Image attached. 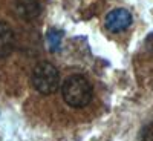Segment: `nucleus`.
<instances>
[{"mask_svg":"<svg viewBox=\"0 0 153 141\" xmlns=\"http://www.w3.org/2000/svg\"><path fill=\"white\" fill-rule=\"evenodd\" d=\"M61 95L63 100L66 101V104L71 107H84L91 103L94 91H92V84L89 83V80L84 75L75 74L71 75L65 80L61 87Z\"/></svg>","mask_w":153,"mask_h":141,"instance_id":"obj_1","label":"nucleus"},{"mask_svg":"<svg viewBox=\"0 0 153 141\" xmlns=\"http://www.w3.org/2000/svg\"><path fill=\"white\" fill-rule=\"evenodd\" d=\"M31 81L34 89L42 95L55 94L60 87V74L58 69L49 61H42L34 68Z\"/></svg>","mask_w":153,"mask_h":141,"instance_id":"obj_2","label":"nucleus"},{"mask_svg":"<svg viewBox=\"0 0 153 141\" xmlns=\"http://www.w3.org/2000/svg\"><path fill=\"white\" fill-rule=\"evenodd\" d=\"M132 14L127 9L124 8H118V9H113L110 11L109 14L104 19V25H106V29L110 32H120L127 29L132 25Z\"/></svg>","mask_w":153,"mask_h":141,"instance_id":"obj_3","label":"nucleus"},{"mask_svg":"<svg viewBox=\"0 0 153 141\" xmlns=\"http://www.w3.org/2000/svg\"><path fill=\"white\" fill-rule=\"evenodd\" d=\"M16 46L14 31L6 22L0 20V60L8 57Z\"/></svg>","mask_w":153,"mask_h":141,"instance_id":"obj_4","label":"nucleus"},{"mask_svg":"<svg viewBox=\"0 0 153 141\" xmlns=\"http://www.w3.org/2000/svg\"><path fill=\"white\" fill-rule=\"evenodd\" d=\"M16 9L23 19H35L42 12L40 0H16Z\"/></svg>","mask_w":153,"mask_h":141,"instance_id":"obj_5","label":"nucleus"},{"mask_svg":"<svg viewBox=\"0 0 153 141\" xmlns=\"http://www.w3.org/2000/svg\"><path fill=\"white\" fill-rule=\"evenodd\" d=\"M61 37L63 34L58 31V29H49L48 34H46V42H48V48L51 52H57L60 49V45H61Z\"/></svg>","mask_w":153,"mask_h":141,"instance_id":"obj_6","label":"nucleus"},{"mask_svg":"<svg viewBox=\"0 0 153 141\" xmlns=\"http://www.w3.org/2000/svg\"><path fill=\"white\" fill-rule=\"evenodd\" d=\"M141 140L143 141H153V121H150L141 132Z\"/></svg>","mask_w":153,"mask_h":141,"instance_id":"obj_7","label":"nucleus"},{"mask_svg":"<svg viewBox=\"0 0 153 141\" xmlns=\"http://www.w3.org/2000/svg\"><path fill=\"white\" fill-rule=\"evenodd\" d=\"M146 46H147V49H150L152 52H153V32H152L150 35H147V38H146Z\"/></svg>","mask_w":153,"mask_h":141,"instance_id":"obj_8","label":"nucleus"}]
</instances>
